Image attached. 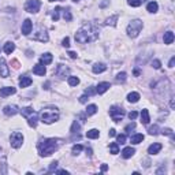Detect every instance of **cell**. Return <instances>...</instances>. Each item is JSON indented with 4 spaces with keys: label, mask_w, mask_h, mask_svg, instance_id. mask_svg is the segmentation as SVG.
<instances>
[{
    "label": "cell",
    "mask_w": 175,
    "mask_h": 175,
    "mask_svg": "<svg viewBox=\"0 0 175 175\" xmlns=\"http://www.w3.org/2000/svg\"><path fill=\"white\" fill-rule=\"evenodd\" d=\"M32 78L30 77H27V75H23V77H21L19 78V86L21 88H27V86H30L32 85Z\"/></svg>",
    "instance_id": "2e32d148"
},
{
    "label": "cell",
    "mask_w": 175,
    "mask_h": 175,
    "mask_svg": "<svg viewBox=\"0 0 175 175\" xmlns=\"http://www.w3.org/2000/svg\"><path fill=\"white\" fill-rule=\"evenodd\" d=\"M15 93H16V89L12 86H6V88L0 89V96H2V97H7V96H11Z\"/></svg>",
    "instance_id": "7c38bea8"
},
{
    "label": "cell",
    "mask_w": 175,
    "mask_h": 175,
    "mask_svg": "<svg viewBox=\"0 0 175 175\" xmlns=\"http://www.w3.org/2000/svg\"><path fill=\"white\" fill-rule=\"evenodd\" d=\"M67 82H68V85H70V86H77V85L80 84V78H78V77H68Z\"/></svg>",
    "instance_id": "1f68e13d"
},
{
    "label": "cell",
    "mask_w": 175,
    "mask_h": 175,
    "mask_svg": "<svg viewBox=\"0 0 175 175\" xmlns=\"http://www.w3.org/2000/svg\"><path fill=\"white\" fill-rule=\"evenodd\" d=\"M60 11H62V8L60 7H56V8L53 10V12H52V19L56 22L58 19H59V16H60Z\"/></svg>",
    "instance_id": "d6a6232c"
},
{
    "label": "cell",
    "mask_w": 175,
    "mask_h": 175,
    "mask_svg": "<svg viewBox=\"0 0 175 175\" xmlns=\"http://www.w3.org/2000/svg\"><path fill=\"white\" fill-rule=\"evenodd\" d=\"M134 74H136V75H140V71L137 70V68H136V70H134Z\"/></svg>",
    "instance_id": "91938a15"
},
{
    "label": "cell",
    "mask_w": 175,
    "mask_h": 175,
    "mask_svg": "<svg viewBox=\"0 0 175 175\" xmlns=\"http://www.w3.org/2000/svg\"><path fill=\"white\" fill-rule=\"evenodd\" d=\"M68 56H70L71 59H75V58H77V53L73 52V51H70V52H68Z\"/></svg>",
    "instance_id": "db71d44e"
},
{
    "label": "cell",
    "mask_w": 175,
    "mask_h": 175,
    "mask_svg": "<svg viewBox=\"0 0 175 175\" xmlns=\"http://www.w3.org/2000/svg\"><path fill=\"white\" fill-rule=\"evenodd\" d=\"M56 75L58 77H60V78H66L68 77V74H70V68L66 67L64 64H58V67H56Z\"/></svg>",
    "instance_id": "ba28073f"
},
{
    "label": "cell",
    "mask_w": 175,
    "mask_h": 175,
    "mask_svg": "<svg viewBox=\"0 0 175 175\" xmlns=\"http://www.w3.org/2000/svg\"><path fill=\"white\" fill-rule=\"evenodd\" d=\"M142 21L141 19H133L130 21V23L127 25V36L130 39H136V37H138V34L141 33L142 30Z\"/></svg>",
    "instance_id": "277c9868"
},
{
    "label": "cell",
    "mask_w": 175,
    "mask_h": 175,
    "mask_svg": "<svg viewBox=\"0 0 175 175\" xmlns=\"http://www.w3.org/2000/svg\"><path fill=\"white\" fill-rule=\"evenodd\" d=\"M108 4H109V0H104V2L100 3V7H101V8H104V7H107Z\"/></svg>",
    "instance_id": "f907efd6"
},
{
    "label": "cell",
    "mask_w": 175,
    "mask_h": 175,
    "mask_svg": "<svg viewBox=\"0 0 175 175\" xmlns=\"http://www.w3.org/2000/svg\"><path fill=\"white\" fill-rule=\"evenodd\" d=\"M62 45H63L64 48H68V47H70V39H68V37H66V39L62 41Z\"/></svg>",
    "instance_id": "7dc6e473"
},
{
    "label": "cell",
    "mask_w": 175,
    "mask_h": 175,
    "mask_svg": "<svg viewBox=\"0 0 175 175\" xmlns=\"http://www.w3.org/2000/svg\"><path fill=\"white\" fill-rule=\"evenodd\" d=\"M109 88H111L109 82H101V84H99L97 86H96V92H97L99 94H103V93H105Z\"/></svg>",
    "instance_id": "4fadbf2b"
},
{
    "label": "cell",
    "mask_w": 175,
    "mask_h": 175,
    "mask_svg": "<svg viewBox=\"0 0 175 175\" xmlns=\"http://www.w3.org/2000/svg\"><path fill=\"white\" fill-rule=\"evenodd\" d=\"M32 29H33V23L30 19H25V22L22 23V34L25 36H29L32 33Z\"/></svg>",
    "instance_id": "30bf717a"
},
{
    "label": "cell",
    "mask_w": 175,
    "mask_h": 175,
    "mask_svg": "<svg viewBox=\"0 0 175 175\" xmlns=\"http://www.w3.org/2000/svg\"><path fill=\"white\" fill-rule=\"evenodd\" d=\"M58 148H59V142H58V140H53V138L44 140V141L40 142V145H39L40 156L47 157V156L52 155L55 150H58Z\"/></svg>",
    "instance_id": "7a4b0ae2"
},
{
    "label": "cell",
    "mask_w": 175,
    "mask_h": 175,
    "mask_svg": "<svg viewBox=\"0 0 175 175\" xmlns=\"http://www.w3.org/2000/svg\"><path fill=\"white\" fill-rule=\"evenodd\" d=\"M174 39H175V36H174L173 32H166V33H164V36H163V41H164V44H167V45L173 44Z\"/></svg>",
    "instance_id": "ac0fdd59"
},
{
    "label": "cell",
    "mask_w": 175,
    "mask_h": 175,
    "mask_svg": "<svg viewBox=\"0 0 175 175\" xmlns=\"http://www.w3.org/2000/svg\"><path fill=\"white\" fill-rule=\"evenodd\" d=\"M138 116V112H136V111H131V112H129V118H130V121H134V119Z\"/></svg>",
    "instance_id": "bcb514c9"
},
{
    "label": "cell",
    "mask_w": 175,
    "mask_h": 175,
    "mask_svg": "<svg viewBox=\"0 0 175 175\" xmlns=\"http://www.w3.org/2000/svg\"><path fill=\"white\" fill-rule=\"evenodd\" d=\"M18 107L16 105H6L4 108H3V112H4V115L7 116H12V115H15V114H18Z\"/></svg>",
    "instance_id": "8fae6325"
},
{
    "label": "cell",
    "mask_w": 175,
    "mask_h": 175,
    "mask_svg": "<svg viewBox=\"0 0 175 175\" xmlns=\"http://www.w3.org/2000/svg\"><path fill=\"white\" fill-rule=\"evenodd\" d=\"M160 66H162V62H160V60H157V59L152 60V67H153V68H156V70H159V68H160Z\"/></svg>",
    "instance_id": "7bdbcfd3"
},
{
    "label": "cell",
    "mask_w": 175,
    "mask_h": 175,
    "mask_svg": "<svg viewBox=\"0 0 175 175\" xmlns=\"http://www.w3.org/2000/svg\"><path fill=\"white\" fill-rule=\"evenodd\" d=\"M58 174H68V171H66V170H59V171H58Z\"/></svg>",
    "instance_id": "9f6ffc18"
},
{
    "label": "cell",
    "mask_w": 175,
    "mask_h": 175,
    "mask_svg": "<svg viewBox=\"0 0 175 175\" xmlns=\"http://www.w3.org/2000/svg\"><path fill=\"white\" fill-rule=\"evenodd\" d=\"M97 92H96V88H93V86H90V88H88L86 90H85V94L86 96H93V94H96Z\"/></svg>",
    "instance_id": "ab89813d"
},
{
    "label": "cell",
    "mask_w": 175,
    "mask_h": 175,
    "mask_svg": "<svg viewBox=\"0 0 175 175\" xmlns=\"http://www.w3.org/2000/svg\"><path fill=\"white\" fill-rule=\"evenodd\" d=\"M127 4L131 7H140L141 6V0H127Z\"/></svg>",
    "instance_id": "f35d334b"
},
{
    "label": "cell",
    "mask_w": 175,
    "mask_h": 175,
    "mask_svg": "<svg viewBox=\"0 0 175 175\" xmlns=\"http://www.w3.org/2000/svg\"><path fill=\"white\" fill-rule=\"evenodd\" d=\"M174 105H175V103H174V99H171V108H174Z\"/></svg>",
    "instance_id": "680465c9"
},
{
    "label": "cell",
    "mask_w": 175,
    "mask_h": 175,
    "mask_svg": "<svg viewBox=\"0 0 175 175\" xmlns=\"http://www.w3.org/2000/svg\"><path fill=\"white\" fill-rule=\"evenodd\" d=\"M73 2H78V0H73Z\"/></svg>",
    "instance_id": "6125c7cd"
},
{
    "label": "cell",
    "mask_w": 175,
    "mask_h": 175,
    "mask_svg": "<svg viewBox=\"0 0 175 175\" xmlns=\"http://www.w3.org/2000/svg\"><path fill=\"white\" fill-rule=\"evenodd\" d=\"M99 136H100V131H99L97 129H92L89 130V131L86 133V137L90 140H94V138H99Z\"/></svg>",
    "instance_id": "484cf974"
},
{
    "label": "cell",
    "mask_w": 175,
    "mask_h": 175,
    "mask_svg": "<svg viewBox=\"0 0 175 175\" xmlns=\"http://www.w3.org/2000/svg\"><path fill=\"white\" fill-rule=\"evenodd\" d=\"M58 164H59V163H58L56 160H55V162H52V163H51V166H49V170H48V171H49V173H53V171L56 170Z\"/></svg>",
    "instance_id": "f6af8a7d"
},
{
    "label": "cell",
    "mask_w": 175,
    "mask_h": 175,
    "mask_svg": "<svg viewBox=\"0 0 175 175\" xmlns=\"http://www.w3.org/2000/svg\"><path fill=\"white\" fill-rule=\"evenodd\" d=\"M157 131H159V126H157V125H153L152 127H149V129H148V133H149L150 136H156V134H157Z\"/></svg>",
    "instance_id": "e575fe53"
},
{
    "label": "cell",
    "mask_w": 175,
    "mask_h": 175,
    "mask_svg": "<svg viewBox=\"0 0 175 175\" xmlns=\"http://www.w3.org/2000/svg\"><path fill=\"white\" fill-rule=\"evenodd\" d=\"M92 70H93L94 74H100V73H104V71L107 70V66H105L104 63H96Z\"/></svg>",
    "instance_id": "d6986e66"
},
{
    "label": "cell",
    "mask_w": 175,
    "mask_h": 175,
    "mask_svg": "<svg viewBox=\"0 0 175 175\" xmlns=\"http://www.w3.org/2000/svg\"><path fill=\"white\" fill-rule=\"evenodd\" d=\"M80 123H78L77 121H74V123H73V126H71V133H73V134H75V133H78L80 131Z\"/></svg>",
    "instance_id": "d590c367"
},
{
    "label": "cell",
    "mask_w": 175,
    "mask_h": 175,
    "mask_svg": "<svg viewBox=\"0 0 175 175\" xmlns=\"http://www.w3.org/2000/svg\"><path fill=\"white\" fill-rule=\"evenodd\" d=\"M127 100L130 103H137L140 100V93H137V92H131V93L127 94Z\"/></svg>",
    "instance_id": "4316f807"
},
{
    "label": "cell",
    "mask_w": 175,
    "mask_h": 175,
    "mask_svg": "<svg viewBox=\"0 0 175 175\" xmlns=\"http://www.w3.org/2000/svg\"><path fill=\"white\" fill-rule=\"evenodd\" d=\"M126 115L125 109L122 107H118V105H114V107L109 108V116L112 118V121L114 122H119L122 121V118Z\"/></svg>",
    "instance_id": "5b68a950"
},
{
    "label": "cell",
    "mask_w": 175,
    "mask_h": 175,
    "mask_svg": "<svg viewBox=\"0 0 175 175\" xmlns=\"http://www.w3.org/2000/svg\"><path fill=\"white\" fill-rule=\"evenodd\" d=\"M116 21H118V15H114V16H111V18H107V21H105V25L115 26L116 25Z\"/></svg>",
    "instance_id": "836d02e7"
},
{
    "label": "cell",
    "mask_w": 175,
    "mask_h": 175,
    "mask_svg": "<svg viewBox=\"0 0 175 175\" xmlns=\"http://www.w3.org/2000/svg\"><path fill=\"white\" fill-rule=\"evenodd\" d=\"M33 73L36 74V75H45L47 68H45V66H44V64L39 63V64H36V66L33 67Z\"/></svg>",
    "instance_id": "9a60e30c"
},
{
    "label": "cell",
    "mask_w": 175,
    "mask_h": 175,
    "mask_svg": "<svg viewBox=\"0 0 175 175\" xmlns=\"http://www.w3.org/2000/svg\"><path fill=\"white\" fill-rule=\"evenodd\" d=\"M162 134L163 136H171V137H174V133H173V130H171V129H163L162 130Z\"/></svg>",
    "instance_id": "ee69618b"
},
{
    "label": "cell",
    "mask_w": 175,
    "mask_h": 175,
    "mask_svg": "<svg viewBox=\"0 0 175 175\" xmlns=\"http://www.w3.org/2000/svg\"><path fill=\"white\" fill-rule=\"evenodd\" d=\"M136 153V149L134 148H131V146H127V148H125L122 150V156L125 157V159H130L133 155Z\"/></svg>",
    "instance_id": "ffe728a7"
},
{
    "label": "cell",
    "mask_w": 175,
    "mask_h": 175,
    "mask_svg": "<svg viewBox=\"0 0 175 175\" xmlns=\"http://www.w3.org/2000/svg\"><path fill=\"white\" fill-rule=\"evenodd\" d=\"M80 101L82 103V104H85V103H86V101H88V96H86V94H84V96H81V97H80Z\"/></svg>",
    "instance_id": "681fc988"
},
{
    "label": "cell",
    "mask_w": 175,
    "mask_h": 175,
    "mask_svg": "<svg viewBox=\"0 0 175 175\" xmlns=\"http://www.w3.org/2000/svg\"><path fill=\"white\" fill-rule=\"evenodd\" d=\"M174 64H175V58L173 56V58H171V59H170V63H168V67H171V68H173V67H174Z\"/></svg>",
    "instance_id": "f5cc1de1"
},
{
    "label": "cell",
    "mask_w": 175,
    "mask_h": 175,
    "mask_svg": "<svg viewBox=\"0 0 175 175\" xmlns=\"http://www.w3.org/2000/svg\"><path fill=\"white\" fill-rule=\"evenodd\" d=\"M108 134H109V137H115V136H116V130H115V129H109V133H108Z\"/></svg>",
    "instance_id": "816d5d0a"
},
{
    "label": "cell",
    "mask_w": 175,
    "mask_h": 175,
    "mask_svg": "<svg viewBox=\"0 0 175 175\" xmlns=\"http://www.w3.org/2000/svg\"><path fill=\"white\" fill-rule=\"evenodd\" d=\"M82 149H84V146L80 145V144H78V145H74V146H73V155H74V156H77Z\"/></svg>",
    "instance_id": "74e56055"
},
{
    "label": "cell",
    "mask_w": 175,
    "mask_h": 175,
    "mask_svg": "<svg viewBox=\"0 0 175 175\" xmlns=\"http://www.w3.org/2000/svg\"><path fill=\"white\" fill-rule=\"evenodd\" d=\"M99 39V30L97 27L92 23H86L75 33V41L80 44H86L90 41H94Z\"/></svg>",
    "instance_id": "6da1fadb"
},
{
    "label": "cell",
    "mask_w": 175,
    "mask_h": 175,
    "mask_svg": "<svg viewBox=\"0 0 175 175\" xmlns=\"http://www.w3.org/2000/svg\"><path fill=\"white\" fill-rule=\"evenodd\" d=\"M160 150H162V144L155 142V144H152V145L148 148V153H149V155H157Z\"/></svg>",
    "instance_id": "e0dca14e"
},
{
    "label": "cell",
    "mask_w": 175,
    "mask_h": 175,
    "mask_svg": "<svg viewBox=\"0 0 175 175\" xmlns=\"http://www.w3.org/2000/svg\"><path fill=\"white\" fill-rule=\"evenodd\" d=\"M10 75V68L7 66V62L3 59H0V77L2 78H7Z\"/></svg>",
    "instance_id": "9c48e42d"
},
{
    "label": "cell",
    "mask_w": 175,
    "mask_h": 175,
    "mask_svg": "<svg viewBox=\"0 0 175 175\" xmlns=\"http://www.w3.org/2000/svg\"><path fill=\"white\" fill-rule=\"evenodd\" d=\"M27 123H29L30 127H36L37 126V122H39V115H37V112H33L30 116H27Z\"/></svg>",
    "instance_id": "5bb4252c"
},
{
    "label": "cell",
    "mask_w": 175,
    "mask_h": 175,
    "mask_svg": "<svg viewBox=\"0 0 175 175\" xmlns=\"http://www.w3.org/2000/svg\"><path fill=\"white\" fill-rule=\"evenodd\" d=\"M40 7H41L40 0H27L26 4H25V10L27 12L36 14V12L40 11Z\"/></svg>",
    "instance_id": "52a82bcc"
},
{
    "label": "cell",
    "mask_w": 175,
    "mask_h": 175,
    "mask_svg": "<svg viewBox=\"0 0 175 175\" xmlns=\"http://www.w3.org/2000/svg\"><path fill=\"white\" fill-rule=\"evenodd\" d=\"M131 144H134V145H137V144H140V142H142L144 141V136L142 134H134L131 137Z\"/></svg>",
    "instance_id": "f546056e"
},
{
    "label": "cell",
    "mask_w": 175,
    "mask_h": 175,
    "mask_svg": "<svg viewBox=\"0 0 175 175\" xmlns=\"http://www.w3.org/2000/svg\"><path fill=\"white\" fill-rule=\"evenodd\" d=\"M96 112H97V105H96V104H90V105H88V108H86V115H88V116L94 115Z\"/></svg>",
    "instance_id": "f1b7e54d"
},
{
    "label": "cell",
    "mask_w": 175,
    "mask_h": 175,
    "mask_svg": "<svg viewBox=\"0 0 175 175\" xmlns=\"http://www.w3.org/2000/svg\"><path fill=\"white\" fill-rule=\"evenodd\" d=\"M59 119V111L56 108L51 107V108H45L41 111V122L51 125V123L56 122Z\"/></svg>",
    "instance_id": "3957f363"
},
{
    "label": "cell",
    "mask_w": 175,
    "mask_h": 175,
    "mask_svg": "<svg viewBox=\"0 0 175 175\" xmlns=\"http://www.w3.org/2000/svg\"><path fill=\"white\" fill-rule=\"evenodd\" d=\"M3 51H4L7 55H11L14 51H15V44L14 43H6L4 47H3Z\"/></svg>",
    "instance_id": "cb8c5ba5"
},
{
    "label": "cell",
    "mask_w": 175,
    "mask_h": 175,
    "mask_svg": "<svg viewBox=\"0 0 175 175\" xmlns=\"http://www.w3.org/2000/svg\"><path fill=\"white\" fill-rule=\"evenodd\" d=\"M34 39L39 40V41H43V43H44V41L49 40V37H48V33L45 32V30H40V32L37 33L36 36H34Z\"/></svg>",
    "instance_id": "7402d4cb"
},
{
    "label": "cell",
    "mask_w": 175,
    "mask_h": 175,
    "mask_svg": "<svg viewBox=\"0 0 175 175\" xmlns=\"http://www.w3.org/2000/svg\"><path fill=\"white\" fill-rule=\"evenodd\" d=\"M107 170H108V166H107V164H103V166H101V171L104 173V171H107Z\"/></svg>",
    "instance_id": "11a10c76"
},
{
    "label": "cell",
    "mask_w": 175,
    "mask_h": 175,
    "mask_svg": "<svg viewBox=\"0 0 175 175\" xmlns=\"http://www.w3.org/2000/svg\"><path fill=\"white\" fill-rule=\"evenodd\" d=\"M146 10H148L149 12L155 14V12H157V10H159V4H157L156 2H150V3H148V6H146Z\"/></svg>",
    "instance_id": "d4e9b609"
},
{
    "label": "cell",
    "mask_w": 175,
    "mask_h": 175,
    "mask_svg": "<svg viewBox=\"0 0 175 175\" xmlns=\"http://www.w3.org/2000/svg\"><path fill=\"white\" fill-rule=\"evenodd\" d=\"M116 140H118V144H125L126 142V136L125 134H118L116 136Z\"/></svg>",
    "instance_id": "60d3db41"
},
{
    "label": "cell",
    "mask_w": 175,
    "mask_h": 175,
    "mask_svg": "<svg viewBox=\"0 0 175 175\" xmlns=\"http://www.w3.org/2000/svg\"><path fill=\"white\" fill-rule=\"evenodd\" d=\"M134 127H136V123H134V122H131L130 125L126 126V131H129V133H130V130H133Z\"/></svg>",
    "instance_id": "c3c4849f"
},
{
    "label": "cell",
    "mask_w": 175,
    "mask_h": 175,
    "mask_svg": "<svg viewBox=\"0 0 175 175\" xmlns=\"http://www.w3.org/2000/svg\"><path fill=\"white\" fill-rule=\"evenodd\" d=\"M48 2H58V0H48ZM59 2H60V0H59Z\"/></svg>",
    "instance_id": "94428289"
},
{
    "label": "cell",
    "mask_w": 175,
    "mask_h": 175,
    "mask_svg": "<svg viewBox=\"0 0 175 175\" xmlns=\"http://www.w3.org/2000/svg\"><path fill=\"white\" fill-rule=\"evenodd\" d=\"M109 152H111L112 155L119 153V144L118 142H111L109 144Z\"/></svg>",
    "instance_id": "4dcf8cb0"
},
{
    "label": "cell",
    "mask_w": 175,
    "mask_h": 175,
    "mask_svg": "<svg viewBox=\"0 0 175 175\" xmlns=\"http://www.w3.org/2000/svg\"><path fill=\"white\" fill-rule=\"evenodd\" d=\"M10 144H11V146L14 149H18L22 146L23 144V134L19 131H14L11 137H10Z\"/></svg>",
    "instance_id": "8992f818"
},
{
    "label": "cell",
    "mask_w": 175,
    "mask_h": 175,
    "mask_svg": "<svg viewBox=\"0 0 175 175\" xmlns=\"http://www.w3.org/2000/svg\"><path fill=\"white\" fill-rule=\"evenodd\" d=\"M52 55H51L49 52H47V53H44L43 56L40 58V62H41V64H44V66H45V64H49V63H52Z\"/></svg>",
    "instance_id": "44dd1931"
},
{
    "label": "cell",
    "mask_w": 175,
    "mask_h": 175,
    "mask_svg": "<svg viewBox=\"0 0 175 175\" xmlns=\"http://www.w3.org/2000/svg\"><path fill=\"white\" fill-rule=\"evenodd\" d=\"M33 112H36L32 107H25V108H22L21 109V114H22V116H25V118H27V116H30L33 114Z\"/></svg>",
    "instance_id": "83f0119b"
},
{
    "label": "cell",
    "mask_w": 175,
    "mask_h": 175,
    "mask_svg": "<svg viewBox=\"0 0 175 175\" xmlns=\"http://www.w3.org/2000/svg\"><path fill=\"white\" fill-rule=\"evenodd\" d=\"M63 18L66 19V21H71V19H73V15H71V12H70V11L64 10V11H63Z\"/></svg>",
    "instance_id": "b9f144b4"
},
{
    "label": "cell",
    "mask_w": 175,
    "mask_h": 175,
    "mask_svg": "<svg viewBox=\"0 0 175 175\" xmlns=\"http://www.w3.org/2000/svg\"><path fill=\"white\" fill-rule=\"evenodd\" d=\"M126 78H127V74L126 73H119L118 75H116V81L118 82H125Z\"/></svg>",
    "instance_id": "8d00e7d4"
},
{
    "label": "cell",
    "mask_w": 175,
    "mask_h": 175,
    "mask_svg": "<svg viewBox=\"0 0 175 175\" xmlns=\"http://www.w3.org/2000/svg\"><path fill=\"white\" fill-rule=\"evenodd\" d=\"M141 122L144 123V125H148V123L150 122V116H149V112H148V109H142L141 111Z\"/></svg>",
    "instance_id": "603a6c76"
},
{
    "label": "cell",
    "mask_w": 175,
    "mask_h": 175,
    "mask_svg": "<svg viewBox=\"0 0 175 175\" xmlns=\"http://www.w3.org/2000/svg\"><path fill=\"white\" fill-rule=\"evenodd\" d=\"M86 152H88V155H89V156H92V149H90V148L86 149Z\"/></svg>",
    "instance_id": "6f0895ef"
}]
</instances>
